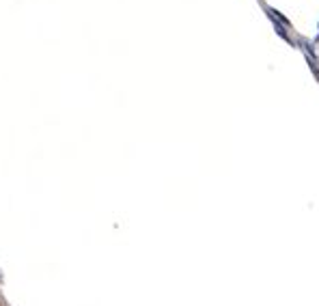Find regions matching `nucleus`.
I'll return each instance as SVG.
<instances>
[]
</instances>
